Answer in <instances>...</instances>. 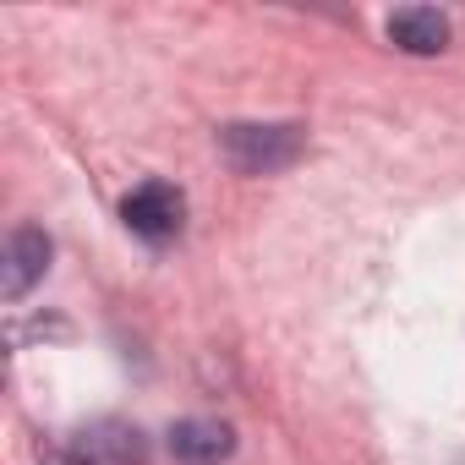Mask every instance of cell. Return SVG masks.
<instances>
[{
  "instance_id": "1",
  "label": "cell",
  "mask_w": 465,
  "mask_h": 465,
  "mask_svg": "<svg viewBox=\"0 0 465 465\" xmlns=\"http://www.w3.org/2000/svg\"><path fill=\"white\" fill-rule=\"evenodd\" d=\"M148 432L126 416H99V421H83L61 438H50L39 449L45 465H148Z\"/></svg>"
},
{
  "instance_id": "2",
  "label": "cell",
  "mask_w": 465,
  "mask_h": 465,
  "mask_svg": "<svg viewBox=\"0 0 465 465\" xmlns=\"http://www.w3.org/2000/svg\"><path fill=\"white\" fill-rule=\"evenodd\" d=\"M307 126L296 121H230L219 126V153L236 175H280L302 159Z\"/></svg>"
},
{
  "instance_id": "3",
  "label": "cell",
  "mask_w": 465,
  "mask_h": 465,
  "mask_svg": "<svg viewBox=\"0 0 465 465\" xmlns=\"http://www.w3.org/2000/svg\"><path fill=\"white\" fill-rule=\"evenodd\" d=\"M121 219H126L132 236L164 247V242L181 236V224H186V197H181V186H170V181H143L137 192H126Z\"/></svg>"
},
{
  "instance_id": "4",
  "label": "cell",
  "mask_w": 465,
  "mask_h": 465,
  "mask_svg": "<svg viewBox=\"0 0 465 465\" xmlns=\"http://www.w3.org/2000/svg\"><path fill=\"white\" fill-rule=\"evenodd\" d=\"M50 258H55V247H50V236H45L39 224L12 230L6 258H0V296H6V302H23V296L50 274Z\"/></svg>"
},
{
  "instance_id": "5",
  "label": "cell",
  "mask_w": 465,
  "mask_h": 465,
  "mask_svg": "<svg viewBox=\"0 0 465 465\" xmlns=\"http://www.w3.org/2000/svg\"><path fill=\"white\" fill-rule=\"evenodd\" d=\"M170 454L181 465H219L236 454V432H230V421H213V416H186L170 427Z\"/></svg>"
},
{
  "instance_id": "6",
  "label": "cell",
  "mask_w": 465,
  "mask_h": 465,
  "mask_svg": "<svg viewBox=\"0 0 465 465\" xmlns=\"http://www.w3.org/2000/svg\"><path fill=\"white\" fill-rule=\"evenodd\" d=\"M383 34H389V45H400L405 55H438V50L449 45V17L432 12V6H400V12H389Z\"/></svg>"
}]
</instances>
